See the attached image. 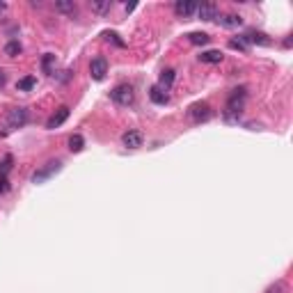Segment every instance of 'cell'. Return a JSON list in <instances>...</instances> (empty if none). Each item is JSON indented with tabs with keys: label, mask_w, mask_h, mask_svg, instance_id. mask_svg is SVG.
I'll return each mask as SVG.
<instances>
[{
	"label": "cell",
	"mask_w": 293,
	"mask_h": 293,
	"mask_svg": "<svg viewBox=\"0 0 293 293\" xmlns=\"http://www.w3.org/2000/svg\"><path fill=\"white\" fill-rule=\"evenodd\" d=\"M245 87H236V90L232 92V96L227 99V106H225V119L227 121H238L240 113H243V108H245Z\"/></svg>",
	"instance_id": "obj_1"
},
{
	"label": "cell",
	"mask_w": 293,
	"mask_h": 293,
	"mask_svg": "<svg viewBox=\"0 0 293 293\" xmlns=\"http://www.w3.org/2000/svg\"><path fill=\"white\" fill-rule=\"evenodd\" d=\"M28 119H30L28 108H12L5 115V121L0 124V135H9L12 131H16V128L28 124Z\"/></svg>",
	"instance_id": "obj_2"
},
{
	"label": "cell",
	"mask_w": 293,
	"mask_h": 293,
	"mask_svg": "<svg viewBox=\"0 0 293 293\" xmlns=\"http://www.w3.org/2000/svg\"><path fill=\"white\" fill-rule=\"evenodd\" d=\"M110 99H113L117 106H133V101H135V92H133V87L128 83H121L110 92Z\"/></svg>",
	"instance_id": "obj_3"
},
{
	"label": "cell",
	"mask_w": 293,
	"mask_h": 293,
	"mask_svg": "<svg viewBox=\"0 0 293 293\" xmlns=\"http://www.w3.org/2000/svg\"><path fill=\"white\" fill-rule=\"evenodd\" d=\"M211 115H213V110H211V106L206 101H197V103H192L190 108H188V117H190V121H195V124L209 121Z\"/></svg>",
	"instance_id": "obj_4"
},
{
	"label": "cell",
	"mask_w": 293,
	"mask_h": 293,
	"mask_svg": "<svg viewBox=\"0 0 293 293\" xmlns=\"http://www.w3.org/2000/svg\"><path fill=\"white\" fill-rule=\"evenodd\" d=\"M60 170H62V163L60 161H48L46 165H42V168L32 174V183H44V181H48L51 176H55Z\"/></svg>",
	"instance_id": "obj_5"
},
{
	"label": "cell",
	"mask_w": 293,
	"mask_h": 293,
	"mask_svg": "<svg viewBox=\"0 0 293 293\" xmlns=\"http://www.w3.org/2000/svg\"><path fill=\"white\" fill-rule=\"evenodd\" d=\"M240 42L245 44H257V46H270V39H268V35H263V32H257V30H250V32H245L243 37H238Z\"/></svg>",
	"instance_id": "obj_6"
},
{
	"label": "cell",
	"mask_w": 293,
	"mask_h": 293,
	"mask_svg": "<svg viewBox=\"0 0 293 293\" xmlns=\"http://www.w3.org/2000/svg\"><path fill=\"white\" fill-rule=\"evenodd\" d=\"M66 119H69V108H66V106H62V108H58L53 115H51V117H48L46 128H51V131H53V128H60V126L64 124Z\"/></svg>",
	"instance_id": "obj_7"
},
{
	"label": "cell",
	"mask_w": 293,
	"mask_h": 293,
	"mask_svg": "<svg viewBox=\"0 0 293 293\" xmlns=\"http://www.w3.org/2000/svg\"><path fill=\"white\" fill-rule=\"evenodd\" d=\"M106 73H108V62L103 60V58H94V60L90 62V76L94 78V80H103Z\"/></svg>",
	"instance_id": "obj_8"
},
{
	"label": "cell",
	"mask_w": 293,
	"mask_h": 293,
	"mask_svg": "<svg viewBox=\"0 0 293 293\" xmlns=\"http://www.w3.org/2000/svg\"><path fill=\"white\" fill-rule=\"evenodd\" d=\"M197 16L202 21H216L220 14H218V5L216 2H204V5H197Z\"/></svg>",
	"instance_id": "obj_9"
},
{
	"label": "cell",
	"mask_w": 293,
	"mask_h": 293,
	"mask_svg": "<svg viewBox=\"0 0 293 293\" xmlns=\"http://www.w3.org/2000/svg\"><path fill=\"white\" fill-rule=\"evenodd\" d=\"M174 12H176L179 18H188V16H192V14H197V2H183V0H179V2L174 5Z\"/></svg>",
	"instance_id": "obj_10"
},
{
	"label": "cell",
	"mask_w": 293,
	"mask_h": 293,
	"mask_svg": "<svg viewBox=\"0 0 293 293\" xmlns=\"http://www.w3.org/2000/svg\"><path fill=\"white\" fill-rule=\"evenodd\" d=\"M121 142H124V147H128V149H138V147H142V133L126 131L124 135H121Z\"/></svg>",
	"instance_id": "obj_11"
},
{
	"label": "cell",
	"mask_w": 293,
	"mask_h": 293,
	"mask_svg": "<svg viewBox=\"0 0 293 293\" xmlns=\"http://www.w3.org/2000/svg\"><path fill=\"white\" fill-rule=\"evenodd\" d=\"M174 78H176V71H174V69H163L161 76H158V87H163V90L168 92L174 85Z\"/></svg>",
	"instance_id": "obj_12"
},
{
	"label": "cell",
	"mask_w": 293,
	"mask_h": 293,
	"mask_svg": "<svg viewBox=\"0 0 293 293\" xmlns=\"http://www.w3.org/2000/svg\"><path fill=\"white\" fill-rule=\"evenodd\" d=\"M149 99L156 103V106H165V103L170 101V96H168V92L163 90V87H158V85H154L149 90Z\"/></svg>",
	"instance_id": "obj_13"
},
{
	"label": "cell",
	"mask_w": 293,
	"mask_h": 293,
	"mask_svg": "<svg viewBox=\"0 0 293 293\" xmlns=\"http://www.w3.org/2000/svg\"><path fill=\"white\" fill-rule=\"evenodd\" d=\"M216 21L222 28H238V25H243V18L238 14H225V16H218Z\"/></svg>",
	"instance_id": "obj_14"
},
{
	"label": "cell",
	"mask_w": 293,
	"mask_h": 293,
	"mask_svg": "<svg viewBox=\"0 0 293 293\" xmlns=\"http://www.w3.org/2000/svg\"><path fill=\"white\" fill-rule=\"evenodd\" d=\"M222 58H225V55H222L220 51H204V53L199 55V62H206V64H220Z\"/></svg>",
	"instance_id": "obj_15"
},
{
	"label": "cell",
	"mask_w": 293,
	"mask_h": 293,
	"mask_svg": "<svg viewBox=\"0 0 293 293\" xmlns=\"http://www.w3.org/2000/svg\"><path fill=\"white\" fill-rule=\"evenodd\" d=\"M90 7L96 14H108L113 9V0H90Z\"/></svg>",
	"instance_id": "obj_16"
},
{
	"label": "cell",
	"mask_w": 293,
	"mask_h": 293,
	"mask_svg": "<svg viewBox=\"0 0 293 293\" xmlns=\"http://www.w3.org/2000/svg\"><path fill=\"white\" fill-rule=\"evenodd\" d=\"M69 149H71L73 154H78V151L85 149V138L80 135V133H73L71 138H69Z\"/></svg>",
	"instance_id": "obj_17"
},
{
	"label": "cell",
	"mask_w": 293,
	"mask_h": 293,
	"mask_svg": "<svg viewBox=\"0 0 293 293\" xmlns=\"http://www.w3.org/2000/svg\"><path fill=\"white\" fill-rule=\"evenodd\" d=\"M55 9H58V12H62V14H69V16H76V14H78L76 2H64V0L55 2Z\"/></svg>",
	"instance_id": "obj_18"
},
{
	"label": "cell",
	"mask_w": 293,
	"mask_h": 293,
	"mask_svg": "<svg viewBox=\"0 0 293 293\" xmlns=\"http://www.w3.org/2000/svg\"><path fill=\"white\" fill-rule=\"evenodd\" d=\"M188 42L195 44V46H206V44L211 42V37L206 35V32H190V35H188Z\"/></svg>",
	"instance_id": "obj_19"
},
{
	"label": "cell",
	"mask_w": 293,
	"mask_h": 293,
	"mask_svg": "<svg viewBox=\"0 0 293 293\" xmlns=\"http://www.w3.org/2000/svg\"><path fill=\"white\" fill-rule=\"evenodd\" d=\"M21 51H23V46L14 39V42H9L5 46V55H9V58H16V55H21Z\"/></svg>",
	"instance_id": "obj_20"
},
{
	"label": "cell",
	"mask_w": 293,
	"mask_h": 293,
	"mask_svg": "<svg viewBox=\"0 0 293 293\" xmlns=\"http://www.w3.org/2000/svg\"><path fill=\"white\" fill-rule=\"evenodd\" d=\"M35 85H37V78H35V76H28V78H23V80H18L16 87H18L21 92H28V90H32Z\"/></svg>",
	"instance_id": "obj_21"
},
{
	"label": "cell",
	"mask_w": 293,
	"mask_h": 293,
	"mask_svg": "<svg viewBox=\"0 0 293 293\" xmlns=\"http://www.w3.org/2000/svg\"><path fill=\"white\" fill-rule=\"evenodd\" d=\"M266 293H287V284H284V282H275V284H273V287H268L266 289Z\"/></svg>",
	"instance_id": "obj_22"
},
{
	"label": "cell",
	"mask_w": 293,
	"mask_h": 293,
	"mask_svg": "<svg viewBox=\"0 0 293 293\" xmlns=\"http://www.w3.org/2000/svg\"><path fill=\"white\" fill-rule=\"evenodd\" d=\"M12 156H5V158H2V163H0V174H5L7 176V172H9V170H12Z\"/></svg>",
	"instance_id": "obj_23"
},
{
	"label": "cell",
	"mask_w": 293,
	"mask_h": 293,
	"mask_svg": "<svg viewBox=\"0 0 293 293\" xmlns=\"http://www.w3.org/2000/svg\"><path fill=\"white\" fill-rule=\"evenodd\" d=\"M53 60H55V55H53V53H46V55H44L42 69H44L46 73H51V64H53Z\"/></svg>",
	"instance_id": "obj_24"
},
{
	"label": "cell",
	"mask_w": 293,
	"mask_h": 293,
	"mask_svg": "<svg viewBox=\"0 0 293 293\" xmlns=\"http://www.w3.org/2000/svg\"><path fill=\"white\" fill-rule=\"evenodd\" d=\"M103 37H106V39H108V42L117 44V46H119V48H124V46H126V44L121 42V39H117V37H119V35H115V32H103Z\"/></svg>",
	"instance_id": "obj_25"
},
{
	"label": "cell",
	"mask_w": 293,
	"mask_h": 293,
	"mask_svg": "<svg viewBox=\"0 0 293 293\" xmlns=\"http://www.w3.org/2000/svg\"><path fill=\"white\" fill-rule=\"evenodd\" d=\"M229 48H234V51H243V53L247 51V46L240 42V39H232V42H229Z\"/></svg>",
	"instance_id": "obj_26"
},
{
	"label": "cell",
	"mask_w": 293,
	"mask_h": 293,
	"mask_svg": "<svg viewBox=\"0 0 293 293\" xmlns=\"http://www.w3.org/2000/svg\"><path fill=\"white\" fill-rule=\"evenodd\" d=\"M7 190H9V179L5 174H0V192H7Z\"/></svg>",
	"instance_id": "obj_27"
},
{
	"label": "cell",
	"mask_w": 293,
	"mask_h": 293,
	"mask_svg": "<svg viewBox=\"0 0 293 293\" xmlns=\"http://www.w3.org/2000/svg\"><path fill=\"white\" fill-rule=\"evenodd\" d=\"M5 9H7V5H5V2H0V14L5 12Z\"/></svg>",
	"instance_id": "obj_28"
}]
</instances>
